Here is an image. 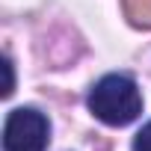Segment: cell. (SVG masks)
<instances>
[{
    "instance_id": "1",
    "label": "cell",
    "mask_w": 151,
    "mask_h": 151,
    "mask_svg": "<svg viewBox=\"0 0 151 151\" xmlns=\"http://www.w3.org/2000/svg\"><path fill=\"white\" fill-rule=\"evenodd\" d=\"M89 110L98 122L110 127H122V124H130L142 113V95L130 77L107 74L89 92Z\"/></svg>"
},
{
    "instance_id": "2",
    "label": "cell",
    "mask_w": 151,
    "mask_h": 151,
    "mask_svg": "<svg viewBox=\"0 0 151 151\" xmlns=\"http://www.w3.org/2000/svg\"><path fill=\"white\" fill-rule=\"evenodd\" d=\"M47 119L33 107H18L6 116L3 124V151H45L47 145Z\"/></svg>"
},
{
    "instance_id": "3",
    "label": "cell",
    "mask_w": 151,
    "mask_h": 151,
    "mask_svg": "<svg viewBox=\"0 0 151 151\" xmlns=\"http://www.w3.org/2000/svg\"><path fill=\"white\" fill-rule=\"evenodd\" d=\"M133 151H151V122L136 133V139H133Z\"/></svg>"
},
{
    "instance_id": "4",
    "label": "cell",
    "mask_w": 151,
    "mask_h": 151,
    "mask_svg": "<svg viewBox=\"0 0 151 151\" xmlns=\"http://www.w3.org/2000/svg\"><path fill=\"white\" fill-rule=\"evenodd\" d=\"M3 68H6V89H3V95H12V89H15V77H12V62L6 59V62H3Z\"/></svg>"
}]
</instances>
